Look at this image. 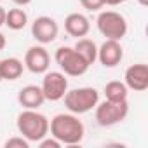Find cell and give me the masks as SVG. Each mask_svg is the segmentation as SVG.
<instances>
[{"instance_id": "20", "label": "cell", "mask_w": 148, "mask_h": 148, "mask_svg": "<svg viewBox=\"0 0 148 148\" xmlns=\"http://www.w3.org/2000/svg\"><path fill=\"white\" fill-rule=\"evenodd\" d=\"M38 146H40V148H59L61 143H59L56 138H52V136H51V138L45 136V138H42V139L38 141Z\"/></svg>"}, {"instance_id": "6", "label": "cell", "mask_w": 148, "mask_h": 148, "mask_svg": "<svg viewBox=\"0 0 148 148\" xmlns=\"http://www.w3.org/2000/svg\"><path fill=\"white\" fill-rule=\"evenodd\" d=\"M96 26L105 38L122 40L127 33V21L117 11H103L96 19Z\"/></svg>"}, {"instance_id": "11", "label": "cell", "mask_w": 148, "mask_h": 148, "mask_svg": "<svg viewBox=\"0 0 148 148\" xmlns=\"http://www.w3.org/2000/svg\"><path fill=\"white\" fill-rule=\"evenodd\" d=\"M125 86L127 89L131 91H136V92H143L148 89V66L145 63H136V64H131L127 70H125Z\"/></svg>"}, {"instance_id": "19", "label": "cell", "mask_w": 148, "mask_h": 148, "mask_svg": "<svg viewBox=\"0 0 148 148\" xmlns=\"http://www.w3.org/2000/svg\"><path fill=\"white\" fill-rule=\"evenodd\" d=\"M79 2L87 11H99L105 7V0H79Z\"/></svg>"}, {"instance_id": "17", "label": "cell", "mask_w": 148, "mask_h": 148, "mask_svg": "<svg viewBox=\"0 0 148 148\" xmlns=\"http://www.w3.org/2000/svg\"><path fill=\"white\" fill-rule=\"evenodd\" d=\"M105 98L108 101H127V86L120 80H112L105 86Z\"/></svg>"}, {"instance_id": "4", "label": "cell", "mask_w": 148, "mask_h": 148, "mask_svg": "<svg viewBox=\"0 0 148 148\" xmlns=\"http://www.w3.org/2000/svg\"><path fill=\"white\" fill-rule=\"evenodd\" d=\"M129 113V103L127 101H108L98 103L94 106V117L96 122L101 127H112L120 124Z\"/></svg>"}, {"instance_id": "9", "label": "cell", "mask_w": 148, "mask_h": 148, "mask_svg": "<svg viewBox=\"0 0 148 148\" xmlns=\"http://www.w3.org/2000/svg\"><path fill=\"white\" fill-rule=\"evenodd\" d=\"M51 64V56L47 52V49L40 44V45H32L26 54H25V66L35 73V75H42L49 70Z\"/></svg>"}, {"instance_id": "3", "label": "cell", "mask_w": 148, "mask_h": 148, "mask_svg": "<svg viewBox=\"0 0 148 148\" xmlns=\"http://www.w3.org/2000/svg\"><path fill=\"white\" fill-rule=\"evenodd\" d=\"M63 99L70 113L82 115V113L91 112L99 103V92L94 87H77V89L66 91Z\"/></svg>"}, {"instance_id": "2", "label": "cell", "mask_w": 148, "mask_h": 148, "mask_svg": "<svg viewBox=\"0 0 148 148\" xmlns=\"http://www.w3.org/2000/svg\"><path fill=\"white\" fill-rule=\"evenodd\" d=\"M18 131L30 143H38L42 138L49 136V119L37 110H23L16 120Z\"/></svg>"}, {"instance_id": "21", "label": "cell", "mask_w": 148, "mask_h": 148, "mask_svg": "<svg viewBox=\"0 0 148 148\" xmlns=\"http://www.w3.org/2000/svg\"><path fill=\"white\" fill-rule=\"evenodd\" d=\"M127 0H105V5H120V4H125Z\"/></svg>"}, {"instance_id": "15", "label": "cell", "mask_w": 148, "mask_h": 148, "mask_svg": "<svg viewBox=\"0 0 148 148\" xmlns=\"http://www.w3.org/2000/svg\"><path fill=\"white\" fill-rule=\"evenodd\" d=\"M75 51L84 58V61H86L89 66L98 61V45H96V42L91 40V38H86V37L79 38L77 44H75Z\"/></svg>"}, {"instance_id": "24", "label": "cell", "mask_w": 148, "mask_h": 148, "mask_svg": "<svg viewBox=\"0 0 148 148\" xmlns=\"http://www.w3.org/2000/svg\"><path fill=\"white\" fill-rule=\"evenodd\" d=\"M5 44H7V40H5V37H4V33H0V51H4V47H5Z\"/></svg>"}, {"instance_id": "23", "label": "cell", "mask_w": 148, "mask_h": 148, "mask_svg": "<svg viewBox=\"0 0 148 148\" xmlns=\"http://www.w3.org/2000/svg\"><path fill=\"white\" fill-rule=\"evenodd\" d=\"M12 2L18 5V7H25V5H28V4H32V0H12Z\"/></svg>"}, {"instance_id": "5", "label": "cell", "mask_w": 148, "mask_h": 148, "mask_svg": "<svg viewBox=\"0 0 148 148\" xmlns=\"http://www.w3.org/2000/svg\"><path fill=\"white\" fill-rule=\"evenodd\" d=\"M54 59L58 63V66L61 68V71L68 77H80L89 70V64L84 61V58L75 51V47H68V45H61L56 54Z\"/></svg>"}, {"instance_id": "13", "label": "cell", "mask_w": 148, "mask_h": 148, "mask_svg": "<svg viewBox=\"0 0 148 148\" xmlns=\"http://www.w3.org/2000/svg\"><path fill=\"white\" fill-rule=\"evenodd\" d=\"M64 30L70 37L82 38L89 33L91 30V21L86 14L82 12H71L64 18Z\"/></svg>"}, {"instance_id": "22", "label": "cell", "mask_w": 148, "mask_h": 148, "mask_svg": "<svg viewBox=\"0 0 148 148\" xmlns=\"http://www.w3.org/2000/svg\"><path fill=\"white\" fill-rule=\"evenodd\" d=\"M5 12H7V11H5L2 5H0V26L5 25Z\"/></svg>"}, {"instance_id": "18", "label": "cell", "mask_w": 148, "mask_h": 148, "mask_svg": "<svg viewBox=\"0 0 148 148\" xmlns=\"http://www.w3.org/2000/svg\"><path fill=\"white\" fill-rule=\"evenodd\" d=\"M28 146H30V141L23 136H14L5 141V148H28Z\"/></svg>"}, {"instance_id": "25", "label": "cell", "mask_w": 148, "mask_h": 148, "mask_svg": "<svg viewBox=\"0 0 148 148\" xmlns=\"http://www.w3.org/2000/svg\"><path fill=\"white\" fill-rule=\"evenodd\" d=\"M136 2H138L139 5H143V7H146V5H148V0H136Z\"/></svg>"}, {"instance_id": "1", "label": "cell", "mask_w": 148, "mask_h": 148, "mask_svg": "<svg viewBox=\"0 0 148 148\" xmlns=\"http://www.w3.org/2000/svg\"><path fill=\"white\" fill-rule=\"evenodd\" d=\"M49 132L61 145H79L84 139L86 127L75 113H58L49 122Z\"/></svg>"}, {"instance_id": "14", "label": "cell", "mask_w": 148, "mask_h": 148, "mask_svg": "<svg viewBox=\"0 0 148 148\" xmlns=\"http://www.w3.org/2000/svg\"><path fill=\"white\" fill-rule=\"evenodd\" d=\"M23 70H25V64L18 58L0 59V77H2V80H9V82L18 80L23 75Z\"/></svg>"}, {"instance_id": "8", "label": "cell", "mask_w": 148, "mask_h": 148, "mask_svg": "<svg viewBox=\"0 0 148 148\" xmlns=\"http://www.w3.org/2000/svg\"><path fill=\"white\" fill-rule=\"evenodd\" d=\"M58 33H59V26H58L56 19H52L49 16H38L32 23V37L42 45L54 42L58 38Z\"/></svg>"}, {"instance_id": "12", "label": "cell", "mask_w": 148, "mask_h": 148, "mask_svg": "<svg viewBox=\"0 0 148 148\" xmlns=\"http://www.w3.org/2000/svg\"><path fill=\"white\" fill-rule=\"evenodd\" d=\"M18 103L26 110H38L45 103V96L40 86H25L18 92Z\"/></svg>"}, {"instance_id": "7", "label": "cell", "mask_w": 148, "mask_h": 148, "mask_svg": "<svg viewBox=\"0 0 148 148\" xmlns=\"http://www.w3.org/2000/svg\"><path fill=\"white\" fill-rule=\"evenodd\" d=\"M40 87L45 101H59L68 91V79L63 71H45Z\"/></svg>"}, {"instance_id": "26", "label": "cell", "mask_w": 148, "mask_h": 148, "mask_svg": "<svg viewBox=\"0 0 148 148\" xmlns=\"http://www.w3.org/2000/svg\"><path fill=\"white\" fill-rule=\"evenodd\" d=\"M0 82H2V77H0Z\"/></svg>"}, {"instance_id": "10", "label": "cell", "mask_w": 148, "mask_h": 148, "mask_svg": "<svg viewBox=\"0 0 148 148\" xmlns=\"http://www.w3.org/2000/svg\"><path fill=\"white\" fill-rule=\"evenodd\" d=\"M122 58H124V49L120 45V40L106 38L98 47V61L105 68H115L117 64H120Z\"/></svg>"}, {"instance_id": "16", "label": "cell", "mask_w": 148, "mask_h": 148, "mask_svg": "<svg viewBox=\"0 0 148 148\" xmlns=\"http://www.w3.org/2000/svg\"><path fill=\"white\" fill-rule=\"evenodd\" d=\"M26 25H28V14H26L23 9L16 7V9H9V11L5 12V26H7L9 30L19 32V30H23Z\"/></svg>"}]
</instances>
